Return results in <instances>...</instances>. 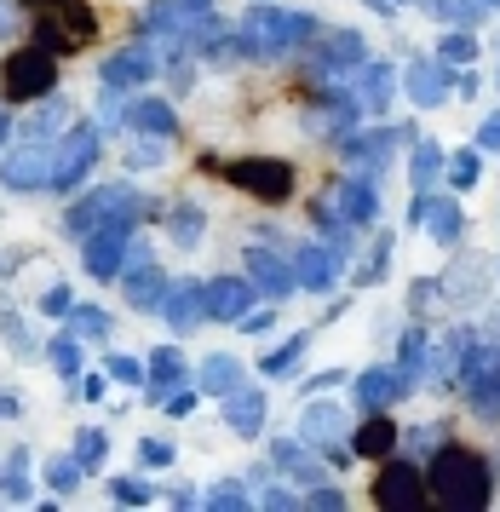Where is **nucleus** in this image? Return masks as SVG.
<instances>
[{
  "label": "nucleus",
  "mask_w": 500,
  "mask_h": 512,
  "mask_svg": "<svg viewBox=\"0 0 500 512\" xmlns=\"http://www.w3.org/2000/svg\"><path fill=\"white\" fill-rule=\"evenodd\" d=\"M443 179H449V190H472L483 179V150L478 144H466V150H455V156H449V167H443Z\"/></svg>",
  "instance_id": "obj_37"
},
{
  "label": "nucleus",
  "mask_w": 500,
  "mask_h": 512,
  "mask_svg": "<svg viewBox=\"0 0 500 512\" xmlns=\"http://www.w3.org/2000/svg\"><path fill=\"white\" fill-rule=\"evenodd\" d=\"M69 127H75V104L64 93H46V98H35L29 116H18V139L23 144H58Z\"/></svg>",
  "instance_id": "obj_11"
},
{
  "label": "nucleus",
  "mask_w": 500,
  "mask_h": 512,
  "mask_svg": "<svg viewBox=\"0 0 500 512\" xmlns=\"http://www.w3.org/2000/svg\"><path fill=\"white\" fill-rule=\"evenodd\" d=\"M23 18H46V12H58V6H69V0H18Z\"/></svg>",
  "instance_id": "obj_56"
},
{
  "label": "nucleus",
  "mask_w": 500,
  "mask_h": 512,
  "mask_svg": "<svg viewBox=\"0 0 500 512\" xmlns=\"http://www.w3.org/2000/svg\"><path fill=\"white\" fill-rule=\"evenodd\" d=\"M104 374L121 380V386H144V380H150V363H144V357H127V351H110V357H104Z\"/></svg>",
  "instance_id": "obj_44"
},
{
  "label": "nucleus",
  "mask_w": 500,
  "mask_h": 512,
  "mask_svg": "<svg viewBox=\"0 0 500 512\" xmlns=\"http://www.w3.org/2000/svg\"><path fill=\"white\" fill-rule=\"evenodd\" d=\"M41 478H46V489H52V495L64 501V495H75V489H81V478H87V466L75 461V449H69V455H52V461L41 466Z\"/></svg>",
  "instance_id": "obj_34"
},
{
  "label": "nucleus",
  "mask_w": 500,
  "mask_h": 512,
  "mask_svg": "<svg viewBox=\"0 0 500 512\" xmlns=\"http://www.w3.org/2000/svg\"><path fill=\"white\" fill-rule=\"evenodd\" d=\"M98 156H104V127L75 116V127L58 139V179H52V190H58V196L87 190V173L98 167Z\"/></svg>",
  "instance_id": "obj_5"
},
{
  "label": "nucleus",
  "mask_w": 500,
  "mask_h": 512,
  "mask_svg": "<svg viewBox=\"0 0 500 512\" xmlns=\"http://www.w3.org/2000/svg\"><path fill=\"white\" fill-rule=\"evenodd\" d=\"M489 277H495V265H489V259L455 254L449 277H443V294H449V305H483V294H489Z\"/></svg>",
  "instance_id": "obj_16"
},
{
  "label": "nucleus",
  "mask_w": 500,
  "mask_h": 512,
  "mask_svg": "<svg viewBox=\"0 0 500 512\" xmlns=\"http://www.w3.org/2000/svg\"><path fill=\"white\" fill-rule=\"evenodd\" d=\"M127 98L133 93H121V87H104V81H98V127H104V133H110V127H127Z\"/></svg>",
  "instance_id": "obj_42"
},
{
  "label": "nucleus",
  "mask_w": 500,
  "mask_h": 512,
  "mask_svg": "<svg viewBox=\"0 0 500 512\" xmlns=\"http://www.w3.org/2000/svg\"><path fill=\"white\" fill-rule=\"evenodd\" d=\"M69 449H75V461L87 466V472H98V466L110 461V432H104V426H81Z\"/></svg>",
  "instance_id": "obj_39"
},
{
  "label": "nucleus",
  "mask_w": 500,
  "mask_h": 512,
  "mask_svg": "<svg viewBox=\"0 0 500 512\" xmlns=\"http://www.w3.org/2000/svg\"><path fill=\"white\" fill-rule=\"evenodd\" d=\"M0 501H35V484H29V449H6L0 455Z\"/></svg>",
  "instance_id": "obj_27"
},
{
  "label": "nucleus",
  "mask_w": 500,
  "mask_h": 512,
  "mask_svg": "<svg viewBox=\"0 0 500 512\" xmlns=\"http://www.w3.org/2000/svg\"><path fill=\"white\" fill-rule=\"evenodd\" d=\"M253 300H265V294L253 288V277H213L207 282V317H213V323H242L253 311Z\"/></svg>",
  "instance_id": "obj_14"
},
{
  "label": "nucleus",
  "mask_w": 500,
  "mask_h": 512,
  "mask_svg": "<svg viewBox=\"0 0 500 512\" xmlns=\"http://www.w3.org/2000/svg\"><path fill=\"white\" fill-rule=\"evenodd\" d=\"M18 415H23V403L12 392H0V420H18Z\"/></svg>",
  "instance_id": "obj_57"
},
{
  "label": "nucleus",
  "mask_w": 500,
  "mask_h": 512,
  "mask_svg": "<svg viewBox=\"0 0 500 512\" xmlns=\"http://www.w3.org/2000/svg\"><path fill=\"white\" fill-rule=\"evenodd\" d=\"M426 495H432L437 507L483 512L495 501V466L483 461L472 443H443L426 461Z\"/></svg>",
  "instance_id": "obj_1"
},
{
  "label": "nucleus",
  "mask_w": 500,
  "mask_h": 512,
  "mask_svg": "<svg viewBox=\"0 0 500 512\" xmlns=\"http://www.w3.org/2000/svg\"><path fill=\"white\" fill-rule=\"evenodd\" d=\"M351 455H363V461H386V455H397V420H391L386 409H368L363 426L351 432Z\"/></svg>",
  "instance_id": "obj_20"
},
{
  "label": "nucleus",
  "mask_w": 500,
  "mask_h": 512,
  "mask_svg": "<svg viewBox=\"0 0 500 512\" xmlns=\"http://www.w3.org/2000/svg\"><path fill=\"white\" fill-rule=\"evenodd\" d=\"M167 288H173V277L161 271L156 259H150V265H127V271H121V300H127V311H138V317H161Z\"/></svg>",
  "instance_id": "obj_13"
},
{
  "label": "nucleus",
  "mask_w": 500,
  "mask_h": 512,
  "mask_svg": "<svg viewBox=\"0 0 500 512\" xmlns=\"http://www.w3.org/2000/svg\"><path fill=\"white\" fill-rule=\"evenodd\" d=\"M150 495H156V489L144 484L138 472H121V478H110V501H121V507H144Z\"/></svg>",
  "instance_id": "obj_47"
},
{
  "label": "nucleus",
  "mask_w": 500,
  "mask_h": 512,
  "mask_svg": "<svg viewBox=\"0 0 500 512\" xmlns=\"http://www.w3.org/2000/svg\"><path fill=\"white\" fill-rule=\"evenodd\" d=\"M46 363L64 374V380H75V374H87V340H75L69 328H58L52 340H46Z\"/></svg>",
  "instance_id": "obj_32"
},
{
  "label": "nucleus",
  "mask_w": 500,
  "mask_h": 512,
  "mask_svg": "<svg viewBox=\"0 0 500 512\" xmlns=\"http://www.w3.org/2000/svg\"><path fill=\"white\" fill-rule=\"evenodd\" d=\"M340 213L357 225V231L380 219V190H374V179H368V173H357V179H345V185H340Z\"/></svg>",
  "instance_id": "obj_25"
},
{
  "label": "nucleus",
  "mask_w": 500,
  "mask_h": 512,
  "mask_svg": "<svg viewBox=\"0 0 500 512\" xmlns=\"http://www.w3.org/2000/svg\"><path fill=\"white\" fill-rule=\"evenodd\" d=\"M64 328L75 334V340H87V346H104V340L115 334V317L104 311V305H92V300L81 305V300H75V311L64 317Z\"/></svg>",
  "instance_id": "obj_29"
},
{
  "label": "nucleus",
  "mask_w": 500,
  "mask_h": 512,
  "mask_svg": "<svg viewBox=\"0 0 500 512\" xmlns=\"http://www.w3.org/2000/svg\"><path fill=\"white\" fill-rule=\"evenodd\" d=\"M495 93H500V35H495Z\"/></svg>",
  "instance_id": "obj_58"
},
{
  "label": "nucleus",
  "mask_w": 500,
  "mask_h": 512,
  "mask_svg": "<svg viewBox=\"0 0 500 512\" xmlns=\"http://www.w3.org/2000/svg\"><path fill=\"white\" fill-rule=\"evenodd\" d=\"M52 179H58V144L18 139V150L0 156V185L12 190V196H41V190H52Z\"/></svg>",
  "instance_id": "obj_6"
},
{
  "label": "nucleus",
  "mask_w": 500,
  "mask_h": 512,
  "mask_svg": "<svg viewBox=\"0 0 500 512\" xmlns=\"http://www.w3.org/2000/svg\"><path fill=\"white\" fill-rule=\"evenodd\" d=\"M196 75H202V52H190V47L161 52V87H167V98H190L196 93Z\"/></svg>",
  "instance_id": "obj_22"
},
{
  "label": "nucleus",
  "mask_w": 500,
  "mask_h": 512,
  "mask_svg": "<svg viewBox=\"0 0 500 512\" xmlns=\"http://www.w3.org/2000/svg\"><path fill=\"white\" fill-rule=\"evenodd\" d=\"M29 24H35V41L46 52H58V58H75V52H87L98 41V12L87 0H69V6L46 12V18H29Z\"/></svg>",
  "instance_id": "obj_4"
},
{
  "label": "nucleus",
  "mask_w": 500,
  "mask_h": 512,
  "mask_svg": "<svg viewBox=\"0 0 500 512\" xmlns=\"http://www.w3.org/2000/svg\"><path fill=\"white\" fill-rule=\"evenodd\" d=\"M271 461L282 466L294 484H322V478H328V472H322V461L305 449V438H276L271 443Z\"/></svg>",
  "instance_id": "obj_24"
},
{
  "label": "nucleus",
  "mask_w": 500,
  "mask_h": 512,
  "mask_svg": "<svg viewBox=\"0 0 500 512\" xmlns=\"http://www.w3.org/2000/svg\"><path fill=\"white\" fill-rule=\"evenodd\" d=\"M340 380H345V369H322V374L305 380V392H328V386H340Z\"/></svg>",
  "instance_id": "obj_54"
},
{
  "label": "nucleus",
  "mask_w": 500,
  "mask_h": 512,
  "mask_svg": "<svg viewBox=\"0 0 500 512\" xmlns=\"http://www.w3.org/2000/svg\"><path fill=\"white\" fill-rule=\"evenodd\" d=\"M35 311L52 317V323H64L69 311H75V288L69 282H46V294H35Z\"/></svg>",
  "instance_id": "obj_43"
},
{
  "label": "nucleus",
  "mask_w": 500,
  "mask_h": 512,
  "mask_svg": "<svg viewBox=\"0 0 500 512\" xmlns=\"http://www.w3.org/2000/svg\"><path fill=\"white\" fill-rule=\"evenodd\" d=\"M340 432H345V409H340V403H311V409H305V420H299V438L311 443V449L334 443Z\"/></svg>",
  "instance_id": "obj_30"
},
{
  "label": "nucleus",
  "mask_w": 500,
  "mask_h": 512,
  "mask_svg": "<svg viewBox=\"0 0 500 512\" xmlns=\"http://www.w3.org/2000/svg\"><path fill=\"white\" fill-rule=\"evenodd\" d=\"M0 340H6V351H12L18 363L46 357V346H35V328H29V317H23L18 305H6V311H0Z\"/></svg>",
  "instance_id": "obj_28"
},
{
  "label": "nucleus",
  "mask_w": 500,
  "mask_h": 512,
  "mask_svg": "<svg viewBox=\"0 0 500 512\" xmlns=\"http://www.w3.org/2000/svg\"><path fill=\"white\" fill-rule=\"evenodd\" d=\"M311 340H317L311 328H305V334H294V340H282L276 351H265V363H259V369H265V374H288L299 357H305V346H311Z\"/></svg>",
  "instance_id": "obj_41"
},
{
  "label": "nucleus",
  "mask_w": 500,
  "mask_h": 512,
  "mask_svg": "<svg viewBox=\"0 0 500 512\" xmlns=\"http://www.w3.org/2000/svg\"><path fill=\"white\" fill-rule=\"evenodd\" d=\"M18 24H29V18H23V6H18V0H0V35H12Z\"/></svg>",
  "instance_id": "obj_51"
},
{
  "label": "nucleus",
  "mask_w": 500,
  "mask_h": 512,
  "mask_svg": "<svg viewBox=\"0 0 500 512\" xmlns=\"http://www.w3.org/2000/svg\"><path fill=\"white\" fill-rule=\"evenodd\" d=\"M437 58H443L449 70H466V64H478V35H472V29H449V35L437 41Z\"/></svg>",
  "instance_id": "obj_40"
},
{
  "label": "nucleus",
  "mask_w": 500,
  "mask_h": 512,
  "mask_svg": "<svg viewBox=\"0 0 500 512\" xmlns=\"http://www.w3.org/2000/svg\"><path fill=\"white\" fill-rule=\"evenodd\" d=\"M144 363H150V380H161V386H190V380H196V374L184 369V351L179 346H156Z\"/></svg>",
  "instance_id": "obj_38"
},
{
  "label": "nucleus",
  "mask_w": 500,
  "mask_h": 512,
  "mask_svg": "<svg viewBox=\"0 0 500 512\" xmlns=\"http://www.w3.org/2000/svg\"><path fill=\"white\" fill-rule=\"evenodd\" d=\"M127 242H133V231H115V225L92 231L87 242H81V265H87V277L92 282H121V271H127Z\"/></svg>",
  "instance_id": "obj_12"
},
{
  "label": "nucleus",
  "mask_w": 500,
  "mask_h": 512,
  "mask_svg": "<svg viewBox=\"0 0 500 512\" xmlns=\"http://www.w3.org/2000/svg\"><path fill=\"white\" fill-rule=\"evenodd\" d=\"M207 173L213 179H225V185H236L242 196H253V202H265V208H276V202H288L299 190V173L288 156H236V162H213L207 156Z\"/></svg>",
  "instance_id": "obj_2"
},
{
  "label": "nucleus",
  "mask_w": 500,
  "mask_h": 512,
  "mask_svg": "<svg viewBox=\"0 0 500 512\" xmlns=\"http://www.w3.org/2000/svg\"><path fill=\"white\" fill-rule=\"evenodd\" d=\"M449 300V294H443V277H420V282H409V311L414 317H432L437 305Z\"/></svg>",
  "instance_id": "obj_45"
},
{
  "label": "nucleus",
  "mask_w": 500,
  "mask_h": 512,
  "mask_svg": "<svg viewBox=\"0 0 500 512\" xmlns=\"http://www.w3.org/2000/svg\"><path fill=\"white\" fill-rule=\"evenodd\" d=\"M311 507H345V495L334 484H311Z\"/></svg>",
  "instance_id": "obj_53"
},
{
  "label": "nucleus",
  "mask_w": 500,
  "mask_h": 512,
  "mask_svg": "<svg viewBox=\"0 0 500 512\" xmlns=\"http://www.w3.org/2000/svg\"><path fill=\"white\" fill-rule=\"evenodd\" d=\"M294 277L299 288H311V294H322V288H334V277H340V259L328 254V242H311V248H299L294 254Z\"/></svg>",
  "instance_id": "obj_21"
},
{
  "label": "nucleus",
  "mask_w": 500,
  "mask_h": 512,
  "mask_svg": "<svg viewBox=\"0 0 500 512\" xmlns=\"http://www.w3.org/2000/svg\"><path fill=\"white\" fill-rule=\"evenodd\" d=\"M397 87L409 93L414 110H437L443 98L455 93V70H449L437 52H432V58H409V70L397 75Z\"/></svg>",
  "instance_id": "obj_9"
},
{
  "label": "nucleus",
  "mask_w": 500,
  "mask_h": 512,
  "mask_svg": "<svg viewBox=\"0 0 500 512\" xmlns=\"http://www.w3.org/2000/svg\"><path fill=\"white\" fill-rule=\"evenodd\" d=\"M478 150H483V156H500V110H495V116H483V127H478Z\"/></svg>",
  "instance_id": "obj_49"
},
{
  "label": "nucleus",
  "mask_w": 500,
  "mask_h": 512,
  "mask_svg": "<svg viewBox=\"0 0 500 512\" xmlns=\"http://www.w3.org/2000/svg\"><path fill=\"white\" fill-rule=\"evenodd\" d=\"M489 6H495V12H500V0H489Z\"/></svg>",
  "instance_id": "obj_60"
},
{
  "label": "nucleus",
  "mask_w": 500,
  "mask_h": 512,
  "mask_svg": "<svg viewBox=\"0 0 500 512\" xmlns=\"http://www.w3.org/2000/svg\"><path fill=\"white\" fill-rule=\"evenodd\" d=\"M104 386H110L104 369H87V374H75V380H64L69 403H104Z\"/></svg>",
  "instance_id": "obj_46"
},
{
  "label": "nucleus",
  "mask_w": 500,
  "mask_h": 512,
  "mask_svg": "<svg viewBox=\"0 0 500 512\" xmlns=\"http://www.w3.org/2000/svg\"><path fill=\"white\" fill-rule=\"evenodd\" d=\"M167 144L173 139H156V133H127V173H156L161 162H167Z\"/></svg>",
  "instance_id": "obj_33"
},
{
  "label": "nucleus",
  "mask_w": 500,
  "mask_h": 512,
  "mask_svg": "<svg viewBox=\"0 0 500 512\" xmlns=\"http://www.w3.org/2000/svg\"><path fill=\"white\" fill-rule=\"evenodd\" d=\"M161 231H167V242H173L179 254H196V248H202V236H207V213H202V202L179 196L173 208L161 213Z\"/></svg>",
  "instance_id": "obj_18"
},
{
  "label": "nucleus",
  "mask_w": 500,
  "mask_h": 512,
  "mask_svg": "<svg viewBox=\"0 0 500 512\" xmlns=\"http://www.w3.org/2000/svg\"><path fill=\"white\" fill-rule=\"evenodd\" d=\"M46 93H58V52L23 41L0 58V104H35Z\"/></svg>",
  "instance_id": "obj_3"
},
{
  "label": "nucleus",
  "mask_w": 500,
  "mask_h": 512,
  "mask_svg": "<svg viewBox=\"0 0 500 512\" xmlns=\"http://www.w3.org/2000/svg\"><path fill=\"white\" fill-rule=\"evenodd\" d=\"M202 317H207V282L179 277L173 288H167V300H161V323L173 328V334H190Z\"/></svg>",
  "instance_id": "obj_15"
},
{
  "label": "nucleus",
  "mask_w": 500,
  "mask_h": 512,
  "mask_svg": "<svg viewBox=\"0 0 500 512\" xmlns=\"http://www.w3.org/2000/svg\"><path fill=\"white\" fill-rule=\"evenodd\" d=\"M127 133H156V139H173V133H179V110H173V98L133 93V98H127Z\"/></svg>",
  "instance_id": "obj_17"
},
{
  "label": "nucleus",
  "mask_w": 500,
  "mask_h": 512,
  "mask_svg": "<svg viewBox=\"0 0 500 512\" xmlns=\"http://www.w3.org/2000/svg\"><path fill=\"white\" fill-rule=\"evenodd\" d=\"M391 248H397V236L380 231L374 242H368V259L357 265V271H351V282H357V288H374V282H380V277L391 271Z\"/></svg>",
  "instance_id": "obj_35"
},
{
  "label": "nucleus",
  "mask_w": 500,
  "mask_h": 512,
  "mask_svg": "<svg viewBox=\"0 0 500 512\" xmlns=\"http://www.w3.org/2000/svg\"><path fill=\"white\" fill-rule=\"evenodd\" d=\"M138 461L144 466H173V443L167 438H144L138 443Z\"/></svg>",
  "instance_id": "obj_48"
},
{
  "label": "nucleus",
  "mask_w": 500,
  "mask_h": 512,
  "mask_svg": "<svg viewBox=\"0 0 500 512\" xmlns=\"http://www.w3.org/2000/svg\"><path fill=\"white\" fill-rule=\"evenodd\" d=\"M426 231L437 236V248H460L466 236V213H460L455 196H432V213H426Z\"/></svg>",
  "instance_id": "obj_31"
},
{
  "label": "nucleus",
  "mask_w": 500,
  "mask_h": 512,
  "mask_svg": "<svg viewBox=\"0 0 500 512\" xmlns=\"http://www.w3.org/2000/svg\"><path fill=\"white\" fill-rule=\"evenodd\" d=\"M156 75H161V47L150 41V35H138V41H127V47H115L110 58L98 64V81H104V87H121V93H144Z\"/></svg>",
  "instance_id": "obj_7"
},
{
  "label": "nucleus",
  "mask_w": 500,
  "mask_h": 512,
  "mask_svg": "<svg viewBox=\"0 0 500 512\" xmlns=\"http://www.w3.org/2000/svg\"><path fill=\"white\" fill-rule=\"evenodd\" d=\"M248 277H253V288H259L265 300H288V294L299 288L294 254H288V248H265V242L248 248Z\"/></svg>",
  "instance_id": "obj_10"
},
{
  "label": "nucleus",
  "mask_w": 500,
  "mask_h": 512,
  "mask_svg": "<svg viewBox=\"0 0 500 512\" xmlns=\"http://www.w3.org/2000/svg\"><path fill=\"white\" fill-rule=\"evenodd\" d=\"M225 426H230V432H242V438H253V432L265 426V392H259V386L230 392L225 397Z\"/></svg>",
  "instance_id": "obj_26"
},
{
  "label": "nucleus",
  "mask_w": 500,
  "mask_h": 512,
  "mask_svg": "<svg viewBox=\"0 0 500 512\" xmlns=\"http://www.w3.org/2000/svg\"><path fill=\"white\" fill-rule=\"evenodd\" d=\"M368 501L386 507V512H409V507H420V501H432V495H426V466L386 455V461H380V478L368 484Z\"/></svg>",
  "instance_id": "obj_8"
},
{
  "label": "nucleus",
  "mask_w": 500,
  "mask_h": 512,
  "mask_svg": "<svg viewBox=\"0 0 500 512\" xmlns=\"http://www.w3.org/2000/svg\"><path fill=\"white\" fill-rule=\"evenodd\" d=\"M242 328H248V334H265V328H276V300H271V311H248V317H242Z\"/></svg>",
  "instance_id": "obj_52"
},
{
  "label": "nucleus",
  "mask_w": 500,
  "mask_h": 512,
  "mask_svg": "<svg viewBox=\"0 0 500 512\" xmlns=\"http://www.w3.org/2000/svg\"><path fill=\"white\" fill-rule=\"evenodd\" d=\"M391 98H397V70H391L386 58H368L363 70H357V104H363V116H386Z\"/></svg>",
  "instance_id": "obj_19"
},
{
  "label": "nucleus",
  "mask_w": 500,
  "mask_h": 512,
  "mask_svg": "<svg viewBox=\"0 0 500 512\" xmlns=\"http://www.w3.org/2000/svg\"><path fill=\"white\" fill-rule=\"evenodd\" d=\"M12 139H18V116H12V110H0V156L12 150Z\"/></svg>",
  "instance_id": "obj_55"
},
{
  "label": "nucleus",
  "mask_w": 500,
  "mask_h": 512,
  "mask_svg": "<svg viewBox=\"0 0 500 512\" xmlns=\"http://www.w3.org/2000/svg\"><path fill=\"white\" fill-rule=\"evenodd\" d=\"M6 277H12V265H6V259H0V282H6Z\"/></svg>",
  "instance_id": "obj_59"
},
{
  "label": "nucleus",
  "mask_w": 500,
  "mask_h": 512,
  "mask_svg": "<svg viewBox=\"0 0 500 512\" xmlns=\"http://www.w3.org/2000/svg\"><path fill=\"white\" fill-rule=\"evenodd\" d=\"M242 501H248V495H242L236 484H219V489H207V507H242Z\"/></svg>",
  "instance_id": "obj_50"
},
{
  "label": "nucleus",
  "mask_w": 500,
  "mask_h": 512,
  "mask_svg": "<svg viewBox=\"0 0 500 512\" xmlns=\"http://www.w3.org/2000/svg\"><path fill=\"white\" fill-rule=\"evenodd\" d=\"M443 167H449V156H443V150H437L432 139H414V156H409V179H414V190H432Z\"/></svg>",
  "instance_id": "obj_36"
},
{
  "label": "nucleus",
  "mask_w": 500,
  "mask_h": 512,
  "mask_svg": "<svg viewBox=\"0 0 500 512\" xmlns=\"http://www.w3.org/2000/svg\"><path fill=\"white\" fill-rule=\"evenodd\" d=\"M242 386H248V369H242L236 357H225V351H219V357H207L202 369H196V392L219 397V403H225L230 392H242Z\"/></svg>",
  "instance_id": "obj_23"
}]
</instances>
